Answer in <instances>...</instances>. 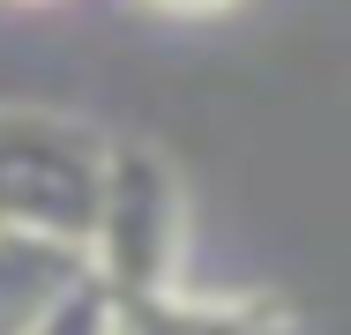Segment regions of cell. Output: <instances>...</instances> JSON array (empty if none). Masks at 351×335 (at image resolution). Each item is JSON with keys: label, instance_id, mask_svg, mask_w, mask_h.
Segmentation results:
<instances>
[{"label": "cell", "instance_id": "obj_2", "mask_svg": "<svg viewBox=\"0 0 351 335\" xmlns=\"http://www.w3.org/2000/svg\"><path fill=\"white\" fill-rule=\"evenodd\" d=\"M180 261H187V187L172 157L157 142H112L82 268L97 276L105 298H142L180 283Z\"/></svg>", "mask_w": 351, "mask_h": 335}, {"label": "cell", "instance_id": "obj_5", "mask_svg": "<svg viewBox=\"0 0 351 335\" xmlns=\"http://www.w3.org/2000/svg\"><path fill=\"white\" fill-rule=\"evenodd\" d=\"M23 335H112V298L97 291V276H82V283H68Z\"/></svg>", "mask_w": 351, "mask_h": 335}, {"label": "cell", "instance_id": "obj_7", "mask_svg": "<svg viewBox=\"0 0 351 335\" xmlns=\"http://www.w3.org/2000/svg\"><path fill=\"white\" fill-rule=\"evenodd\" d=\"M23 8H30V0H23Z\"/></svg>", "mask_w": 351, "mask_h": 335}, {"label": "cell", "instance_id": "obj_6", "mask_svg": "<svg viewBox=\"0 0 351 335\" xmlns=\"http://www.w3.org/2000/svg\"><path fill=\"white\" fill-rule=\"evenodd\" d=\"M142 8H157V15H180V23H210V15L239 8V0H142Z\"/></svg>", "mask_w": 351, "mask_h": 335}, {"label": "cell", "instance_id": "obj_1", "mask_svg": "<svg viewBox=\"0 0 351 335\" xmlns=\"http://www.w3.org/2000/svg\"><path fill=\"white\" fill-rule=\"evenodd\" d=\"M105 157H112V134L97 120L0 97V231L82 254L105 194Z\"/></svg>", "mask_w": 351, "mask_h": 335}, {"label": "cell", "instance_id": "obj_4", "mask_svg": "<svg viewBox=\"0 0 351 335\" xmlns=\"http://www.w3.org/2000/svg\"><path fill=\"white\" fill-rule=\"evenodd\" d=\"M90 268L82 254L53 246V239H23V231H0V335H23L68 283H82Z\"/></svg>", "mask_w": 351, "mask_h": 335}, {"label": "cell", "instance_id": "obj_3", "mask_svg": "<svg viewBox=\"0 0 351 335\" xmlns=\"http://www.w3.org/2000/svg\"><path fill=\"white\" fill-rule=\"evenodd\" d=\"M291 306L277 298H210L187 283L112 298V335H291Z\"/></svg>", "mask_w": 351, "mask_h": 335}]
</instances>
